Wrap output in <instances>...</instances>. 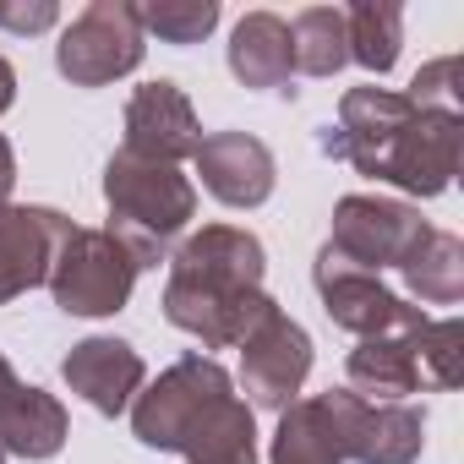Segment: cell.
Listing matches in <instances>:
<instances>
[{"label":"cell","mask_w":464,"mask_h":464,"mask_svg":"<svg viewBox=\"0 0 464 464\" xmlns=\"http://www.w3.org/2000/svg\"><path fill=\"white\" fill-rule=\"evenodd\" d=\"M72 437V420H66V404L44 388H17L12 404L0 410V453L12 459H55Z\"/></svg>","instance_id":"ac0fdd59"},{"label":"cell","mask_w":464,"mask_h":464,"mask_svg":"<svg viewBox=\"0 0 464 464\" xmlns=\"http://www.w3.org/2000/svg\"><path fill=\"white\" fill-rule=\"evenodd\" d=\"M306 377H312V334L295 317L274 312L241 344V388H246V404L279 415V410H290L301 399Z\"/></svg>","instance_id":"30bf717a"},{"label":"cell","mask_w":464,"mask_h":464,"mask_svg":"<svg viewBox=\"0 0 464 464\" xmlns=\"http://www.w3.org/2000/svg\"><path fill=\"white\" fill-rule=\"evenodd\" d=\"M268 464H344V437H339V420L323 393L279 410Z\"/></svg>","instance_id":"d6986e66"},{"label":"cell","mask_w":464,"mask_h":464,"mask_svg":"<svg viewBox=\"0 0 464 464\" xmlns=\"http://www.w3.org/2000/svg\"><path fill=\"white\" fill-rule=\"evenodd\" d=\"M12 186H17V153H12L6 137H0V208L12 202Z\"/></svg>","instance_id":"4316f807"},{"label":"cell","mask_w":464,"mask_h":464,"mask_svg":"<svg viewBox=\"0 0 464 464\" xmlns=\"http://www.w3.org/2000/svg\"><path fill=\"white\" fill-rule=\"evenodd\" d=\"M175 453H186V464H257V415H252V404L241 393L213 399L191 420V431L180 437Z\"/></svg>","instance_id":"e0dca14e"},{"label":"cell","mask_w":464,"mask_h":464,"mask_svg":"<svg viewBox=\"0 0 464 464\" xmlns=\"http://www.w3.org/2000/svg\"><path fill=\"white\" fill-rule=\"evenodd\" d=\"M404 99H410L415 110H437V115H459V55H442V61H431V66H420Z\"/></svg>","instance_id":"d4e9b609"},{"label":"cell","mask_w":464,"mask_h":464,"mask_svg":"<svg viewBox=\"0 0 464 464\" xmlns=\"http://www.w3.org/2000/svg\"><path fill=\"white\" fill-rule=\"evenodd\" d=\"M344 377H350V393L366 399V404H404L410 393L426 388L410 334H393V339H361V344L350 350V361H344Z\"/></svg>","instance_id":"2e32d148"},{"label":"cell","mask_w":464,"mask_h":464,"mask_svg":"<svg viewBox=\"0 0 464 464\" xmlns=\"http://www.w3.org/2000/svg\"><path fill=\"white\" fill-rule=\"evenodd\" d=\"M268 252L241 224H202L169 252L164 279V323L191 334L202 350H241L279 301L263 290Z\"/></svg>","instance_id":"6da1fadb"},{"label":"cell","mask_w":464,"mask_h":464,"mask_svg":"<svg viewBox=\"0 0 464 464\" xmlns=\"http://www.w3.org/2000/svg\"><path fill=\"white\" fill-rule=\"evenodd\" d=\"M339 437H344V464H415L426 448V410L415 404H366L350 388L323 393Z\"/></svg>","instance_id":"9c48e42d"},{"label":"cell","mask_w":464,"mask_h":464,"mask_svg":"<svg viewBox=\"0 0 464 464\" xmlns=\"http://www.w3.org/2000/svg\"><path fill=\"white\" fill-rule=\"evenodd\" d=\"M410 344H415L426 388H459L464 377V323L459 317H426L410 334Z\"/></svg>","instance_id":"603a6c76"},{"label":"cell","mask_w":464,"mask_h":464,"mask_svg":"<svg viewBox=\"0 0 464 464\" xmlns=\"http://www.w3.org/2000/svg\"><path fill=\"white\" fill-rule=\"evenodd\" d=\"M137 263L110 229H72L50 268V295L66 317H115L137 290Z\"/></svg>","instance_id":"277c9868"},{"label":"cell","mask_w":464,"mask_h":464,"mask_svg":"<svg viewBox=\"0 0 464 464\" xmlns=\"http://www.w3.org/2000/svg\"><path fill=\"white\" fill-rule=\"evenodd\" d=\"M17 388H23V382H17V372H12V361H6V355H0V410H6V404H12V393H17Z\"/></svg>","instance_id":"f1b7e54d"},{"label":"cell","mask_w":464,"mask_h":464,"mask_svg":"<svg viewBox=\"0 0 464 464\" xmlns=\"http://www.w3.org/2000/svg\"><path fill=\"white\" fill-rule=\"evenodd\" d=\"M197 175H202V191L224 208H263L279 186V164H274V148L252 131H208L191 153Z\"/></svg>","instance_id":"7c38bea8"},{"label":"cell","mask_w":464,"mask_h":464,"mask_svg":"<svg viewBox=\"0 0 464 464\" xmlns=\"http://www.w3.org/2000/svg\"><path fill=\"white\" fill-rule=\"evenodd\" d=\"M229 72H236L241 88L252 93H279V99H295L290 77H295V61H290V23L279 12H246L229 34Z\"/></svg>","instance_id":"9a60e30c"},{"label":"cell","mask_w":464,"mask_h":464,"mask_svg":"<svg viewBox=\"0 0 464 464\" xmlns=\"http://www.w3.org/2000/svg\"><path fill=\"white\" fill-rule=\"evenodd\" d=\"M202 142V121L191 110V99L180 93V82L159 77V82H142L131 99H126V153L137 159H153V164H186Z\"/></svg>","instance_id":"4fadbf2b"},{"label":"cell","mask_w":464,"mask_h":464,"mask_svg":"<svg viewBox=\"0 0 464 464\" xmlns=\"http://www.w3.org/2000/svg\"><path fill=\"white\" fill-rule=\"evenodd\" d=\"M72 218L61 208H39V202H6L0 208V306L39 290L55 268V252L72 236Z\"/></svg>","instance_id":"8fae6325"},{"label":"cell","mask_w":464,"mask_h":464,"mask_svg":"<svg viewBox=\"0 0 464 464\" xmlns=\"http://www.w3.org/2000/svg\"><path fill=\"white\" fill-rule=\"evenodd\" d=\"M426 229L431 224L420 218V208H410L399 197H366V191H355V197L334 202V229H328L323 246L339 263H350V268L382 274V268H399L415 252V241L426 236Z\"/></svg>","instance_id":"8992f818"},{"label":"cell","mask_w":464,"mask_h":464,"mask_svg":"<svg viewBox=\"0 0 464 464\" xmlns=\"http://www.w3.org/2000/svg\"><path fill=\"white\" fill-rule=\"evenodd\" d=\"M290 61L301 77H339L350 66V39H344V12L339 6H306L290 23Z\"/></svg>","instance_id":"7402d4cb"},{"label":"cell","mask_w":464,"mask_h":464,"mask_svg":"<svg viewBox=\"0 0 464 464\" xmlns=\"http://www.w3.org/2000/svg\"><path fill=\"white\" fill-rule=\"evenodd\" d=\"M344 39H350V61L366 66L372 77H388L404 44V12L393 0H355L344 12Z\"/></svg>","instance_id":"44dd1931"},{"label":"cell","mask_w":464,"mask_h":464,"mask_svg":"<svg viewBox=\"0 0 464 464\" xmlns=\"http://www.w3.org/2000/svg\"><path fill=\"white\" fill-rule=\"evenodd\" d=\"M137 23L159 34V44H202L218 28V0H142Z\"/></svg>","instance_id":"cb8c5ba5"},{"label":"cell","mask_w":464,"mask_h":464,"mask_svg":"<svg viewBox=\"0 0 464 464\" xmlns=\"http://www.w3.org/2000/svg\"><path fill=\"white\" fill-rule=\"evenodd\" d=\"M61 6L55 0H0V28L6 34H44L55 28Z\"/></svg>","instance_id":"484cf974"},{"label":"cell","mask_w":464,"mask_h":464,"mask_svg":"<svg viewBox=\"0 0 464 464\" xmlns=\"http://www.w3.org/2000/svg\"><path fill=\"white\" fill-rule=\"evenodd\" d=\"M224 393H236V382H229V372L213 361V355H180L169 372H159L153 382H142V393L131 399V437L142 448H159V453H175L180 437L191 431V420L224 399Z\"/></svg>","instance_id":"5b68a950"},{"label":"cell","mask_w":464,"mask_h":464,"mask_svg":"<svg viewBox=\"0 0 464 464\" xmlns=\"http://www.w3.org/2000/svg\"><path fill=\"white\" fill-rule=\"evenodd\" d=\"M459 148H464V115H437L415 110L372 164V180L399 186L404 197H442L459 175Z\"/></svg>","instance_id":"ba28073f"},{"label":"cell","mask_w":464,"mask_h":464,"mask_svg":"<svg viewBox=\"0 0 464 464\" xmlns=\"http://www.w3.org/2000/svg\"><path fill=\"white\" fill-rule=\"evenodd\" d=\"M0 464H6V453H0Z\"/></svg>","instance_id":"f546056e"},{"label":"cell","mask_w":464,"mask_h":464,"mask_svg":"<svg viewBox=\"0 0 464 464\" xmlns=\"http://www.w3.org/2000/svg\"><path fill=\"white\" fill-rule=\"evenodd\" d=\"M142 55H148V34L131 0H93L66 23L55 44V72L72 88H110L115 77H131Z\"/></svg>","instance_id":"3957f363"},{"label":"cell","mask_w":464,"mask_h":464,"mask_svg":"<svg viewBox=\"0 0 464 464\" xmlns=\"http://www.w3.org/2000/svg\"><path fill=\"white\" fill-rule=\"evenodd\" d=\"M399 274L420 306H459L464 301V241L431 224L415 241V252L399 263Z\"/></svg>","instance_id":"ffe728a7"},{"label":"cell","mask_w":464,"mask_h":464,"mask_svg":"<svg viewBox=\"0 0 464 464\" xmlns=\"http://www.w3.org/2000/svg\"><path fill=\"white\" fill-rule=\"evenodd\" d=\"M312 285L323 295V312L334 328L355 334V339H393V334H415L426 323L420 306H410L404 295H393L382 285V274H366V268H350L339 263L328 246L317 252V268H312Z\"/></svg>","instance_id":"52a82bcc"},{"label":"cell","mask_w":464,"mask_h":464,"mask_svg":"<svg viewBox=\"0 0 464 464\" xmlns=\"http://www.w3.org/2000/svg\"><path fill=\"white\" fill-rule=\"evenodd\" d=\"M17 104V72H12V61L0 55V115H6Z\"/></svg>","instance_id":"83f0119b"},{"label":"cell","mask_w":464,"mask_h":464,"mask_svg":"<svg viewBox=\"0 0 464 464\" xmlns=\"http://www.w3.org/2000/svg\"><path fill=\"white\" fill-rule=\"evenodd\" d=\"M61 377H66V388H72L77 399H88L99 415H126L131 399H137L142 382H148V366H142V355H137L126 339H115V334H88V339H77L72 355L61 361Z\"/></svg>","instance_id":"5bb4252c"},{"label":"cell","mask_w":464,"mask_h":464,"mask_svg":"<svg viewBox=\"0 0 464 464\" xmlns=\"http://www.w3.org/2000/svg\"><path fill=\"white\" fill-rule=\"evenodd\" d=\"M104 202H110V236L131 252L137 268L169 263L180 229L197 218V186L175 164H153L137 153H110L104 164Z\"/></svg>","instance_id":"7a4b0ae2"}]
</instances>
